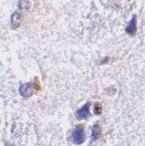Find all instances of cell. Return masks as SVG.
<instances>
[{"label":"cell","mask_w":145,"mask_h":146,"mask_svg":"<svg viewBox=\"0 0 145 146\" xmlns=\"http://www.w3.org/2000/svg\"><path fill=\"white\" fill-rule=\"evenodd\" d=\"M72 140L76 144H81L85 141V128L83 124L77 126L72 132Z\"/></svg>","instance_id":"6da1fadb"},{"label":"cell","mask_w":145,"mask_h":146,"mask_svg":"<svg viewBox=\"0 0 145 146\" xmlns=\"http://www.w3.org/2000/svg\"><path fill=\"white\" fill-rule=\"evenodd\" d=\"M102 111V107H101V104H99V102L95 103L94 105V113L97 114V115H99Z\"/></svg>","instance_id":"ba28073f"},{"label":"cell","mask_w":145,"mask_h":146,"mask_svg":"<svg viewBox=\"0 0 145 146\" xmlns=\"http://www.w3.org/2000/svg\"><path fill=\"white\" fill-rule=\"evenodd\" d=\"M31 4L28 0H19V8L23 9V10H26V9H29L30 8Z\"/></svg>","instance_id":"8992f818"},{"label":"cell","mask_w":145,"mask_h":146,"mask_svg":"<svg viewBox=\"0 0 145 146\" xmlns=\"http://www.w3.org/2000/svg\"><path fill=\"white\" fill-rule=\"evenodd\" d=\"M21 20H22V17L21 14L19 12L16 11L13 15L11 16V27L13 29H17L20 24H21Z\"/></svg>","instance_id":"5b68a950"},{"label":"cell","mask_w":145,"mask_h":146,"mask_svg":"<svg viewBox=\"0 0 145 146\" xmlns=\"http://www.w3.org/2000/svg\"><path fill=\"white\" fill-rule=\"evenodd\" d=\"M89 106H90V103L88 102V103H86L81 109L78 110V111L76 112L77 119H79V120H82V119L88 118L89 115Z\"/></svg>","instance_id":"3957f363"},{"label":"cell","mask_w":145,"mask_h":146,"mask_svg":"<svg viewBox=\"0 0 145 146\" xmlns=\"http://www.w3.org/2000/svg\"><path fill=\"white\" fill-rule=\"evenodd\" d=\"M136 30H137V17L136 16H133L129 22L128 26L126 27V32L129 35L133 36L136 33Z\"/></svg>","instance_id":"277c9868"},{"label":"cell","mask_w":145,"mask_h":146,"mask_svg":"<svg viewBox=\"0 0 145 146\" xmlns=\"http://www.w3.org/2000/svg\"><path fill=\"white\" fill-rule=\"evenodd\" d=\"M19 92L20 94L23 96V97H29L33 94L34 92V86L32 83H26L23 84L19 89Z\"/></svg>","instance_id":"7a4b0ae2"},{"label":"cell","mask_w":145,"mask_h":146,"mask_svg":"<svg viewBox=\"0 0 145 146\" xmlns=\"http://www.w3.org/2000/svg\"><path fill=\"white\" fill-rule=\"evenodd\" d=\"M101 136V128L98 124H95L92 129V137L94 139H99Z\"/></svg>","instance_id":"52a82bcc"}]
</instances>
